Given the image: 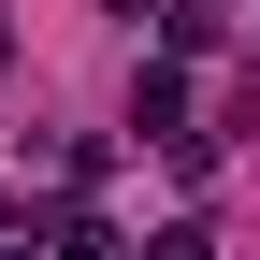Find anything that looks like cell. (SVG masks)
<instances>
[{"instance_id":"cell-7","label":"cell","mask_w":260,"mask_h":260,"mask_svg":"<svg viewBox=\"0 0 260 260\" xmlns=\"http://www.w3.org/2000/svg\"><path fill=\"white\" fill-rule=\"evenodd\" d=\"M0 260H29V246H0Z\"/></svg>"},{"instance_id":"cell-1","label":"cell","mask_w":260,"mask_h":260,"mask_svg":"<svg viewBox=\"0 0 260 260\" xmlns=\"http://www.w3.org/2000/svg\"><path fill=\"white\" fill-rule=\"evenodd\" d=\"M130 130H145V145H188V73H174V58L130 87Z\"/></svg>"},{"instance_id":"cell-5","label":"cell","mask_w":260,"mask_h":260,"mask_svg":"<svg viewBox=\"0 0 260 260\" xmlns=\"http://www.w3.org/2000/svg\"><path fill=\"white\" fill-rule=\"evenodd\" d=\"M0 73H15V29H0Z\"/></svg>"},{"instance_id":"cell-2","label":"cell","mask_w":260,"mask_h":260,"mask_svg":"<svg viewBox=\"0 0 260 260\" xmlns=\"http://www.w3.org/2000/svg\"><path fill=\"white\" fill-rule=\"evenodd\" d=\"M217 29H232V15H217V0H159V58H203Z\"/></svg>"},{"instance_id":"cell-6","label":"cell","mask_w":260,"mask_h":260,"mask_svg":"<svg viewBox=\"0 0 260 260\" xmlns=\"http://www.w3.org/2000/svg\"><path fill=\"white\" fill-rule=\"evenodd\" d=\"M116 15H159V0H116Z\"/></svg>"},{"instance_id":"cell-3","label":"cell","mask_w":260,"mask_h":260,"mask_svg":"<svg viewBox=\"0 0 260 260\" xmlns=\"http://www.w3.org/2000/svg\"><path fill=\"white\" fill-rule=\"evenodd\" d=\"M44 246H58V260H130V246L102 232V217H58V232H44Z\"/></svg>"},{"instance_id":"cell-4","label":"cell","mask_w":260,"mask_h":260,"mask_svg":"<svg viewBox=\"0 0 260 260\" xmlns=\"http://www.w3.org/2000/svg\"><path fill=\"white\" fill-rule=\"evenodd\" d=\"M145 260H217V232H203V217H159V232H145Z\"/></svg>"}]
</instances>
